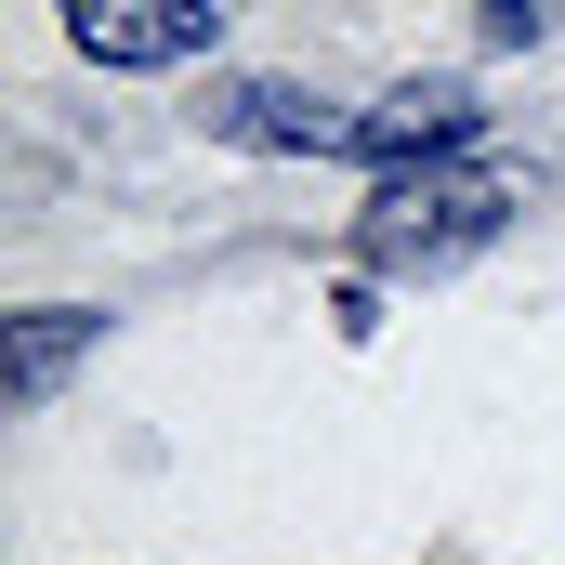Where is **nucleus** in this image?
I'll return each instance as SVG.
<instances>
[{
    "label": "nucleus",
    "instance_id": "1",
    "mask_svg": "<svg viewBox=\"0 0 565 565\" xmlns=\"http://www.w3.org/2000/svg\"><path fill=\"white\" fill-rule=\"evenodd\" d=\"M500 224H513V184L473 171V158H434V171H382V198L355 211V250H369L382 277H447V264H473Z\"/></svg>",
    "mask_w": 565,
    "mask_h": 565
},
{
    "label": "nucleus",
    "instance_id": "2",
    "mask_svg": "<svg viewBox=\"0 0 565 565\" xmlns=\"http://www.w3.org/2000/svg\"><path fill=\"white\" fill-rule=\"evenodd\" d=\"M198 132L264 145V158H355V106H329V93H302V79H224V93L198 106Z\"/></svg>",
    "mask_w": 565,
    "mask_h": 565
},
{
    "label": "nucleus",
    "instance_id": "3",
    "mask_svg": "<svg viewBox=\"0 0 565 565\" xmlns=\"http://www.w3.org/2000/svg\"><path fill=\"white\" fill-rule=\"evenodd\" d=\"M473 132H487V93L473 79H395L382 106H355V158L369 171H434V158H460Z\"/></svg>",
    "mask_w": 565,
    "mask_h": 565
},
{
    "label": "nucleus",
    "instance_id": "4",
    "mask_svg": "<svg viewBox=\"0 0 565 565\" xmlns=\"http://www.w3.org/2000/svg\"><path fill=\"white\" fill-rule=\"evenodd\" d=\"M66 40L93 66H198L224 40V0H66Z\"/></svg>",
    "mask_w": 565,
    "mask_h": 565
},
{
    "label": "nucleus",
    "instance_id": "5",
    "mask_svg": "<svg viewBox=\"0 0 565 565\" xmlns=\"http://www.w3.org/2000/svg\"><path fill=\"white\" fill-rule=\"evenodd\" d=\"M79 355H106V316H93V302H26V316L0 329V395H13V408H53Z\"/></svg>",
    "mask_w": 565,
    "mask_h": 565
}]
</instances>
